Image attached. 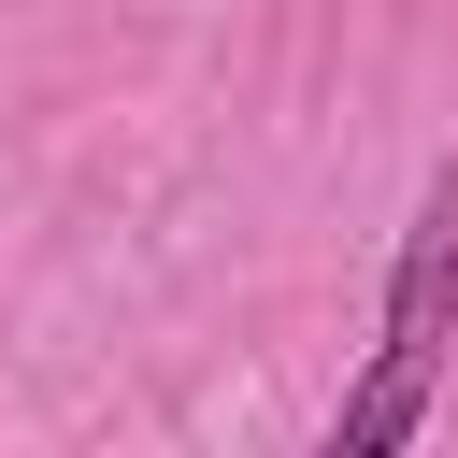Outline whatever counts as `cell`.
I'll return each instance as SVG.
<instances>
[{"label":"cell","instance_id":"6da1fadb","mask_svg":"<svg viewBox=\"0 0 458 458\" xmlns=\"http://www.w3.org/2000/svg\"><path fill=\"white\" fill-rule=\"evenodd\" d=\"M444 344H458V143L429 157L401 243H386V301H372V358L329 415V458H401L429 429V386H444Z\"/></svg>","mask_w":458,"mask_h":458}]
</instances>
